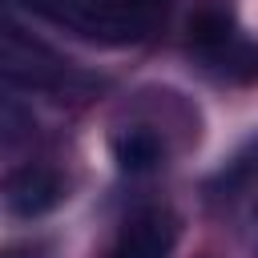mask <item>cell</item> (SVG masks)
Segmentation results:
<instances>
[{
    "label": "cell",
    "instance_id": "obj_1",
    "mask_svg": "<svg viewBox=\"0 0 258 258\" xmlns=\"http://www.w3.org/2000/svg\"><path fill=\"white\" fill-rule=\"evenodd\" d=\"M48 24L109 48L141 44L165 20V0H24Z\"/></svg>",
    "mask_w": 258,
    "mask_h": 258
},
{
    "label": "cell",
    "instance_id": "obj_2",
    "mask_svg": "<svg viewBox=\"0 0 258 258\" xmlns=\"http://www.w3.org/2000/svg\"><path fill=\"white\" fill-rule=\"evenodd\" d=\"M0 77L32 89H52L64 77V64L36 40H28L20 28L0 20Z\"/></svg>",
    "mask_w": 258,
    "mask_h": 258
},
{
    "label": "cell",
    "instance_id": "obj_3",
    "mask_svg": "<svg viewBox=\"0 0 258 258\" xmlns=\"http://www.w3.org/2000/svg\"><path fill=\"white\" fill-rule=\"evenodd\" d=\"M173 242H177V218L169 210H141L121 226L109 258H169Z\"/></svg>",
    "mask_w": 258,
    "mask_h": 258
},
{
    "label": "cell",
    "instance_id": "obj_4",
    "mask_svg": "<svg viewBox=\"0 0 258 258\" xmlns=\"http://www.w3.org/2000/svg\"><path fill=\"white\" fill-rule=\"evenodd\" d=\"M60 198H64V181L48 165H24L8 181V210L16 218H40V214L56 210Z\"/></svg>",
    "mask_w": 258,
    "mask_h": 258
},
{
    "label": "cell",
    "instance_id": "obj_5",
    "mask_svg": "<svg viewBox=\"0 0 258 258\" xmlns=\"http://www.w3.org/2000/svg\"><path fill=\"white\" fill-rule=\"evenodd\" d=\"M202 60H206L218 77L238 81V85H246V81H254V77H258V44H254V40H246L242 32H234V36H230V40H222L218 48L202 52Z\"/></svg>",
    "mask_w": 258,
    "mask_h": 258
},
{
    "label": "cell",
    "instance_id": "obj_6",
    "mask_svg": "<svg viewBox=\"0 0 258 258\" xmlns=\"http://www.w3.org/2000/svg\"><path fill=\"white\" fill-rule=\"evenodd\" d=\"M113 157L125 173H149L161 161V141L149 129H129L125 137L113 141Z\"/></svg>",
    "mask_w": 258,
    "mask_h": 258
},
{
    "label": "cell",
    "instance_id": "obj_7",
    "mask_svg": "<svg viewBox=\"0 0 258 258\" xmlns=\"http://www.w3.org/2000/svg\"><path fill=\"white\" fill-rule=\"evenodd\" d=\"M234 32H238V28H234V20H230L222 8H202V12L189 16V44L198 48V56L210 52V48H218V44L230 40Z\"/></svg>",
    "mask_w": 258,
    "mask_h": 258
},
{
    "label": "cell",
    "instance_id": "obj_8",
    "mask_svg": "<svg viewBox=\"0 0 258 258\" xmlns=\"http://www.w3.org/2000/svg\"><path fill=\"white\" fill-rule=\"evenodd\" d=\"M0 258H44V254H40V246H4Z\"/></svg>",
    "mask_w": 258,
    "mask_h": 258
}]
</instances>
